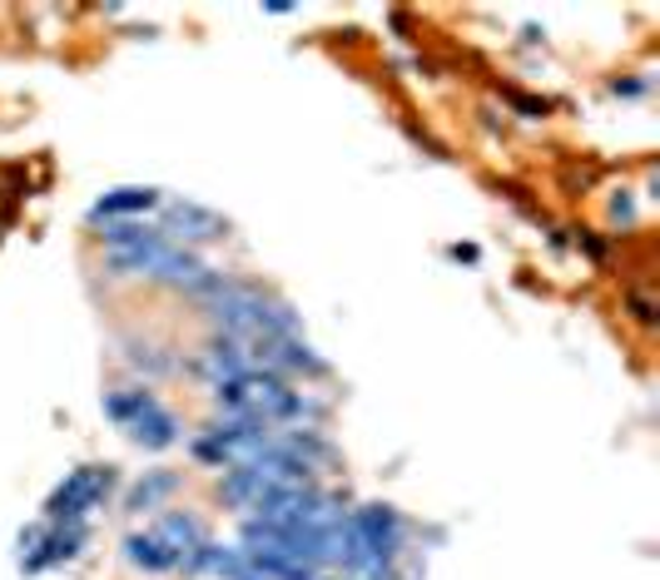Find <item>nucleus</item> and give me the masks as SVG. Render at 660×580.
Segmentation results:
<instances>
[{
    "mask_svg": "<svg viewBox=\"0 0 660 580\" xmlns=\"http://www.w3.org/2000/svg\"><path fill=\"white\" fill-rule=\"evenodd\" d=\"M160 189L150 184H119V189H105L90 204V224H109V218H144L150 209H160Z\"/></svg>",
    "mask_w": 660,
    "mask_h": 580,
    "instance_id": "7",
    "label": "nucleus"
},
{
    "mask_svg": "<svg viewBox=\"0 0 660 580\" xmlns=\"http://www.w3.org/2000/svg\"><path fill=\"white\" fill-rule=\"evenodd\" d=\"M318 580H333V576H318Z\"/></svg>",
    "mask_w": 660,
    "mask_h": 580,
    "instance_id": "19",
    "label": "nucleus"
},
{
    "mask_svg": "<svg viewBox=\"0 0 660 580\" xmlns=\"http://www.w3.org/2000/svg\"><path fill=\"white\" fill-rule=\"evenodd\" d=\"M85 546H90L85 521H80V526H45L40 531V546L21 560V570H25V576H40V570L70 566V560H80V551H85Z\"/></svg>",
    "mask_w": 660,
    "mask_h": 580,
    "instance_id": "6",
    "label": "nucleus"
},
{
    "mask_svg": "<svg viewBox=\"0 0 660 580\" xmlns=\"http://www.w3.org/2000/svg\"><path fill=\"white\" fill-rule=\"evenodd\" d=\"M189 372H195L199 382H209V387H224V382H234V377L254 372V363H249V347H244V343L214 333L195 357H189Z\"/></svg>",
    "mask_w": 660,
    "mask_h": 580,
    "instance_id": "5",
    "label": "nucleus"
},
{
    "mask_svg": "<svg viewBox=\"0 0 660 580\" xmlns=\"http://www.w3.org/2000/svg\"><path fill=\"white\" fill-rule=\"evenodd\" d=\"M179 492V472H169V466H154V472H144L140 482L125 492V511L130 516H144V511H160L169 496Z\"/></svg>",
    "mask_w": 660,
    "mask_h": 580,
    "instance_id": "10",
    "label": "nucleus"
},
{
    "mask_svg": "<svg viewBox=\"0 0 660 580\" xmlns=\"http://www.w3.org/2000/svg\"><path fill=\"white\" fill-rule=\"evenodd\" d=\"M154 228H160L169 244H179V248L219 244V238H228V218L214 214V209H204V204H189V199H174V204H164V218Z\"/></svg>",
    "mask_w": 660,
    "mask_h": 580,
    "instance_id": "4",
    "label": "nucleus"
},
{
    "mask_svg": "<svg viewBox=\"0 0 660 580\" xmlns=\"http://www.w3.org/2000/svg\"><path fill=\"white\" fill-rule=\"evenodd\" d=\"M150 402H154L150 387H119V392H109V398H105V417L115 422V427H130Z\"/></svg>",
    "mask_w": 660,
    "mask_h": 580,
    "instance_id": "13",
    "label": "nucleus"
},
{
    "mask_svg": "<svg viewBox=\"0 0 660 580\" xmlns=\"http://www.w3.org/2000/svg\"><path fill=\"white\" fill-rule=\"evenodd\" d=\"M115 482H119L115 466H75V472L50 492V501H45V526H80V521L115 492Z\"/></svg>",
    "mask_w": 660,
    "mask_h": 580,
    "instance_id": "2",
    "label": "nucleus"
},
{
    "mask_svg": "<svg viewBox=\"0 0 660 580\" xmlns=\"http://www.w3.org/2000/svg\"><path fill=\"white\" fill-rule=\"evenodd\" d=\"M357 580H398V576H392V566H382V570H368V576H357Z\"/></svg>",
    "mask_w": 660,
    "mask_h": 580,
    "instance_id": "18",
    "label": "nucleus"
},
{
    "mask_svg": "<svg viewBox=\"0 0 660 580\" xmlns=\"http://www.w3.org/2000/svg\"><path fill=\"white\" fill-rule=\"evenodd\" d=\"M125 437H130L134 447H144V451H169L174 441H179V417H174V412L154 398L150 407H144L140 417L125 427Z\"/></svg>",
    "mask_w": 660,
    "mask_h": 580,
    "instance_id": "8",
    "label": "nucleus"
},
{
    "mask_svg": "<svg viewBox=\"0 0 660 580\" xmlns=\"http://www.w3.org/2000/svg\"><path fill=\"white\" fill-rule=\"evenodd\" d=\"M347 531H353L357 551H363V560H368V570H382L398 560L402 551V516L392 511V506L382 501H363L357 511H347ZM363 570V576H368Z\"/></svg>",
    "mask_w": 660,
    "mask_h": 580,
    "instance_id": "3",
    "label": "nucleus"
},
{
    "mask_svg": "<svg viewBox=\"0 0 660 580\" xmlns=\"http://www.w3.org/2000/svg\"><path fill=\"white\" fill-rule=\"evenodd\" d=\"M611 90H616V95H640V90H646V85H640V80H616V85H611Z\"/></svg>",
    "mask_w": 660,
    "mask_h": 580,
    "instance_id": "17",
    "label": "nucleus"
},
{
    "mask_svg": "<svg viewBox=\"0 0 660 580\" xmlns=\"http://www.w3.org/2000/svg\"><path fill=\"white\" fill-rule=\"evenodd\" d=\"M154 531H160V536H164V546H169L179 560H185L189 551H199V546H204V541H209L204 521H199L195 511H164V521H160V526H154Z\"/></svg>",
    "mask_w": 660,
    "mask_h": 580,
    "instance_id": "11",
    "label": "nucleus"
},
{
    "mask_svg": "<svg viewBox=\"0 0 660 580\" xmlns=\"http://www.w3.org/2000/svg\"><path fill=\"white\" fill-rule=\"evenodd\" d=\"M130 363H134V367H150V372H174V367H179L174 357H160L154 347H134Z\"/></svg>",
    "mask_w": 660,
    "mask_h": 580,
    "instance_id": "14",
    "label": "nucleus"
},
{
    "mask_svg": "<svg viewBox=\"0 0 660 580\" xmlns=\"http://www.w3.org/2000/svg\"><path fill=\"white\" fill-rule=\"evenodd\" d=\"M611 218H621V224H630V218H636V204L626 199V189H621V199L611 204Z\"/></svg>",
    "mask_w": 660,
    "mask_h": 580,
    "instance_id": "15",
    "label": "nucleus"
},
{
    "mask_svg": "<svg viewBox=\"0 0 660 580\" xmlns=\"http://www.w3.org/2000/svg\"><path fill=\"white\" fill-rule=\"evenodd\" d=\"M452 258H457V263H476V248L472 244H452Z\"/></svg>",
    "mask_w": 660,
    "mask_h": 580,
    "instance_id": "16",
    "label": "nucleus"
},
{
    "mask_svg": "<svg viewBox=\"0 0 660 580\" xmlns=\"http://www.w3.org/2000/svg\"><path fill=\"white\" fill-rule=\"evenodd\" d=\"M105 273L115 279H150V283H169V288H195L209 273V263L195 248H179L169 238H154L144 248H125V253H105Z\"/></svg>",
    "mask_w": 660,
    "mask_h": 580,
    "instance_id": "1",
    "label": "nucleus"
},
{
    "mask_svg": "<svg viewBox=\"0 0 660 580\" xmlns=\"http://www.w3.org/2000/svg\"><path fill=\"white\" fill-rule=\"evenodd\" d=\"M119 556L130 560L134 570H144V576H169V570H179V556L164 546L160 531H130V536L119 541Z\"/></svg>",
    "mask_w": 660,
    "mask_h": 580,
    "instance_id": "9",
    "label": "nucleus"
},
{
    "mask_svg": "<svg viewBox=\"0 0 660 580\" xmlns=\"http://www.w3.org/2000/svg\"><path fill=\"white\" fill-rule=\"evenodd\" d=\"M95 238L109 248V253H125V248H144L164 234L154 224H144V218H109V224H95Z\"/></svg>",
    "mask_w": 660,
    "mask_h": 580,
    "instance_id": "12",
    "label": "nucleus"
}]
</instances>
